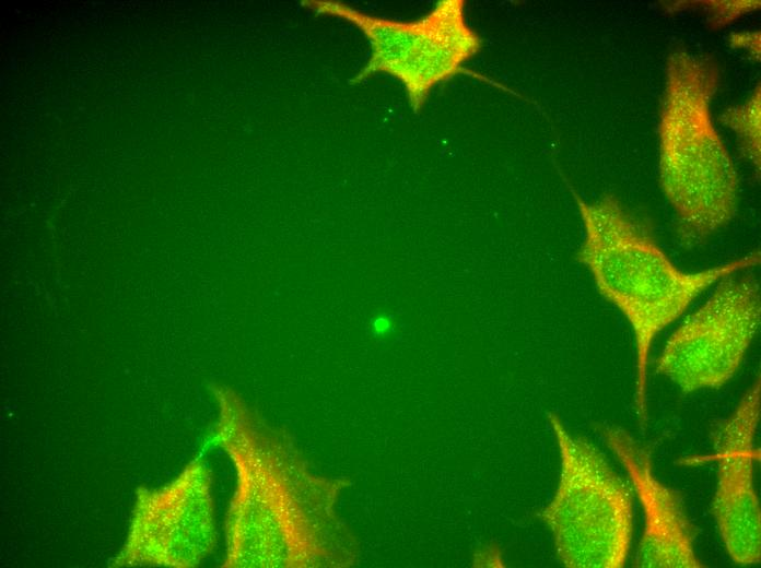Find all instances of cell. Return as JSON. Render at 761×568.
<instances>
[{"mask_svg":"<svg viewBox=\"0 0 761 568\" xmlns=\"http://www.w3.org/2000/svg\"><path fill=\"white\" fill-rule=\"evenodd\" d=\"M219 441L231 453L238 486L229 525L227 565L250 568H347L359 545L337 512L346 478L312 470L294 440L265 422L234 392L215 388Z\"/></svg>","mask_w":761,"mask_h":568,"instance_id":"obj_1","label":"cell"},{"mask_svg":"<svg viewBox=\"0 0 761 568\" xmlns=\"http://www.w3.org/2000/svg\"><path fill=\"white\" fill-rule=\"evenodd\" d=\"M579 211L584 240L576 259L590 272L599 293L630 323L636 351L635 405L647 421V366L656 336L718 281L760 263V251L686 272L672 263L649 227L613 194L586 202L567 184Z\"/></svg>","mask_w":761,"mask_h":568,"instance_id":"obj_2","label":"cell"},{"mask_svg":"<svg viewBox=\"0 0 761 568\" xmlns=\"http://www.w3.org/2000/svg\"><path fill=\"white\" fill-rule=\"evenodd\" d=\"M659 117V181L682 241L703 242L736 214L739 176L711 114L717 62L684 48L666 62Z\"/></svg>","mask_w":761,"mask_h":568,"instance_id":"obj_3","label":"cell"},{"mask_svg":"<svg viewBox=\"0 0 761 568\" xmlns=\"http://www.w3.org/2000/svg\"><path fill=\"white\" fill-rule=\"evenodd\" d=\"M549 422L561 468L541 519L560 560L571 568L623 567L633 532L632 489L593 443L571 435L555 414H549Z\"/></svg>","mask_w":761,"mask_h":568,"instance_id":"obj_4","label":"cell"},{"mask_svg":"<svg viewBox=\"0 0 761 568\" xmlns=\"http://www.w3.org/2000/svg\"><path fill=\"white\" fill-rule=\"evenodd\" d=\"M302 5L355 25L367 38L371 52L351 83L359 84L378 73L393 76L402 84L414 113L423 108L436 85L466 73L465 63L483 45L467 22L464 0L437 1L413 21L366 14L333 0H305Z\"/></svg>","mask_w":761,"mask_h":568,"instance_id":"obj_5","label":"cell"},{"mask_svg":"<svg viewBox=\"0 0 761 568\" xmlns=\"http://www.w3.org/2000/svg\"><path fill=\"white\" fill-rule=\"evenodd\" d=\"M737 273L717 282L709 298L671 334L657 359L656 371L683 392L727 383L759 331V281L751 272Z\"/></svg>","mask_w":761,"mask_h":568,"instance_id":"obj_6","label":"cell"},{"mask_svg":"<svg viewBox=\"0 0 761 568\" xmlns=\"http://www.w3.org/2000/svg\"><path fill=\"white\" fill-rule=\"evenodd\" d=\"M760 389L758 375L715 438L718 472L713 513L729 556L740 565L759 564L761 558V513L753 484Z\"/></svg>","mask_w":761,"mask_h":568,"instance_id":"obj_7","label":"cell"},{"mask_svg":"<svg viewBox=\"0 0 761 568\" xmlns=\"http://www.w3.org/2000/svg\"><path fill=\"white\" fill-rule=\"evenodd\" d=\"M605 441L624 468L644 513L636 549L639 568H702L694 541L696 528L679 492L662 483L653 471L651 452L625 429L607 426Z\"/></svg>","mask_w":761,"mask_h":568,"instance_id":"obj_8","label":"cell"},{"mask_svg":"<svg viewBox=\"0 0 761 568\" xmlns=\"http://www.w3.org/2000/svg\"><path fill=\"white\" fill-rule=\"evenodd\" d=\"M760 100V84H758L744 104L727 108L719 117L721 122L736 133L741 153L758 171H760L761 161Z\"/></svg>","mask_w":761,"mask_h":568,"instance_id":"obj_9","label":"cell"},{"mask_svg":"<svg viewBox=\"0 0 761 568\" xmlns=\"http://www.w3.org/2000/svg\"><path fill=\"white\" fill-rule=\"evenodd\" d=\"M710 23L713 27L731 23L738 16L760 7V1H709Z\"/></svg>","mask_w":761,"mask_h":568,"instance_id":"obj_10","label":"cell"},{"mask_svg":"<svg viewBox=\"0 0 761 568\" xmlns=\"http://www.w3.org/2000/svg\"><path fill=\"white\" fill-rule=\"evenodd\" d=\"M373 327L377 332L385 333L390 329V319L385 315H380L374 319Z\"/></svg>","mask_w":761,"mask_h":568,"instance_id":"obj_11","label":"cell"}]
</instances>
